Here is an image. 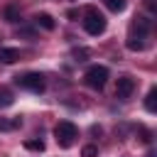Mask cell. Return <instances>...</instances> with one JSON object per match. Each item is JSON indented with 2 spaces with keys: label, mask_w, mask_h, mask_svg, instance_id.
I'll return each mask as SVG.
<instances>
[{
  "label": "cell",
  "mask_w": 157,
  "mask_h": 157,
  "mask_svg": "<svg viewBox=\"0 0 157 157\" xmlns=\"http://www.w3.org/2000/svg\"><path fill=\"white\" fill-rule=\"evenodd\" d=\"M105 7L110 12H123L125 10V0H105Z\"/></svg>",
  "instance_id": "cell-14"
},
{
  "label": "cell",
  "mask_w": 157,
  "mask_h": 157,
  "mask_svg": "<svg viewBox=\"0 0 157 157\" xmlns=\"http://www.w3.org/2000/svg\"><path fill=\"white\" fill-rule=\"evenodd\" d=\"M125 47H128L130 52H142V49H145V42H142V37H130V39L125 42Z\"/></svg>",
  "instance_id": "cell-10"
},
{
  "label": "cell",
  "mask_w": 157,
  "mask_h": 157,
  "mask_svg": "<svg viewBox=\"0 0 157 157\" xmlns=\"http://www.w3.org/2000/svg\"><path fill=\"white\" fill-rule=\"evenodd\" d=\"M17 59H20V52L15 47H2L0 49V61L2 64H15Z\"/></svg>",
  "instance_id": "cell-6"
},
{
  "label": "cell",
  "mask_w": 157,
  "mask_h": 157,
  "mask_svg": "<svg viewBox=\"0 0 157 157\" xmlns=\"http://www.w3.org/2000/svg\"><path fill=\"white\" fill-rule=\"evenodd\" d=\"M20 125H22V120H20V118H12V120L0 118V130H15V128H20Z\"/></svg>",
  "instance_id": "cell-12"
},
{
  "label": "cell",
  "mask_w": 157,
  "mask_h": 157,
  "mask_svg": "<svg viewBox=\"0 0 157 157\" xmlns=\"http://www.w3.org/2000/svg\"><path fill=\"white\" fill-rule=\"evenodd\" d=\"M37 25H39V27H44V29H54V25H56V22H54V17H52V15L39 12V15H37Z\"/></svg>",
  "instance_id": "cell-8"
},
{
  "label": "cell",
  "mask_w": 157,
  "mask_h": 157,
  "mask_svg": "<svg viewBox=\"0 0 157 157\" xmlns=\"http://www.w3.org/2000/svg\"><path fill=\"white\" fill-rule=\"evenodd\" d=\"M15 81H17L20 88H27V91H32V93H42V91H44V76L37 74V71L22 74V76H17Z\"/></svg>",
  "instance_id": "cell-3"
},
{
  "label": "cell",
  "mask_w": 157,
  "mask_h": 157,
  "mask_svg": "<svg viewBox=\"0 0 157 157\" xmlns=\"http://www.w3.org/2000/svg\"><path fill=\"white\" fill-rule=\"evenodd\" d=\"M145 108H147L150 113L157 110V88H150V93H147V98H145Z\"/></svg>",
  "instance_id": "cell-9"
},
{
  "label": "cell",
  "mask_w": 157,
  "mask_h": 157,
  "mask_svg": "<svg viewBox=\"0 0 157 157\" xmlns=\"http://www.w3.org/2000/svg\"><path fill=\"white\" fill-rule=\"evenodd\" d=\"M86 83L91 86V88H96V91H101L103 86H105V81H108V69L105 66H88V71H86Z\"/></svg>",
  "instance_id": "cell-4"
},
{
  "label": "cell",
  "mask_w": 157,
  "mask_h": 157,
  "mask_svg": "<svg viewBox=\"0 0 157 157\" xmlns=\"http://www.w3.org/2000/svg\"><path fill=\"white\" fill-rule=\"evenodd\" d=\"M142 2L147 5V10H152V12H155V0H142Z\"/></svg>",
  "instance_id": "cell-18"
},
{
  "label": "cell",
  "mask_w": 157,
  "mask_h": 157,
  "mask_svg": "<svg viewBox=\"0 0 157 157\" xmlns=\"http://www.w3.org/2000/svg\"><path fill=\"white\" fill-rule=\"evenodd\" d=\"M12 103H15L12 93H10L7 88H0V108H7V105H12Z\"/></svg>",
  "instance_id": "cell-13"
},
{
  "label": "cell",
  "mask_w": 157,
  "mask_h": 157,
  "mask_svg": "<svg viewBox=\"0 0 157 157\" xmlns=\"http://www.w3.org/2000/svg\"><path fill=\"white\" fill-rule=\"evenodd\" d=\"M74 56H76L78 61H83V59L88 56V52H86V49H74Z\"/></svg>",
  "instance_id": "cell-17"
},
{
  "label": "cell",
  "mask_w": 157,
  "mask_h": 157,
  "mask_svg": "<svg viewBox=\"0 0 157 157\" xmlns=\"http://www.w3.org/2000/svg\"><path fill=\"white\" fill-rule=\"evenodd\" d=\"M54 135H56L59 147H71V145H74V137L78 135V130H76V125H74V123L61 120V123L54 128Z\"/></svg>",
  "instance_id": "cell-2"
},
{
  "label": "cell",
  "mask_w": 157,
  "mask_h": 157,
  "mask_svg": "<svg viewBox=\"0 0 157 157\" xmlns=\"http://www.w3.org/2000/svg\"><path fill=\"white\" fill-rule=\"evenodd\" d=\"M81 157H98V147L96 145H86L81 150Z\"/></svg>",
  "instance_id": "cell-16"
},
{
  "label": "cell",
  "mask_w": 157,
  "mask_h": 157,
  "mask_svg": "<svg viewBox=\"0 0 157 157\" xmlns=\"http://www.w3.org/2000/svg\"><path fill=\"white\" fill-rule=\"evenodd\" d=\"M83 29H86L88 34H93V37L103 34V32H105V17H103L98 10L88 7V10H86V20H83Z\"/></svg>",
  "instance_id": "cell-1"
},
{
  "label": "cell",
  "mask_w": 157,
  "mask_h": 157,
  "mask_svg": "<svg viewBox=\"0 0 157 157\" xmlns=\"http://www.w3.org/2000/svg\"><path fill=\"white\" fill-rule=\"evenodd\" d=\"M132 29L137 32V37H145V34L150 32V20H147V17H137V20L132 22Z\"/></svg>",
  "instance_id": "cell-7"
},
{
  "label": "cell",
  "mask_w": 157,
  "mask_h": 157,
  "mask_svg": "<svg viewBox=\"0 0 157 157\" xmlns=\"http://www.w3.org/2000/svg\"><path fill=\"white\" fill-rule=\"evenodd\" d=\"M2 15H5L7 22H17V20H20V10H17L15 5H7V7L2 10Z\"/></svg>",
  "instance_id": "cell-11"
},
{
  "label": "cell",
  "mask_w": 157,
  "mask_h": 157,
  "mask_svg": "<svg viewBox=\"0 0 157 157\" xmlns=\"http://www.w3.org/2000/svg\"><path fill=\"white\" fill-rule=\"evenodd\" d=\"M132 88H135V81H132L130 76H120L118 83H115V96H118V98H128V96L132 93Z\"/></svg>",
  "instance_id": "cell-5"
},
{
  "label": "cell",
  "mask_w": 157,
  "mask_h": 157,
  "mask_svg": "<svg viewBox=\"0 0 157 157\" xmlns=\"http://www.w3.org/2000/svg\"><path fill=\"white\" fill-rule=\"evenodd\" d=\"M25 147L34 150V152H44V142L42 140H25Z\"/></svg>",
  "instance_id": "cell-15"
}]
</instances>
